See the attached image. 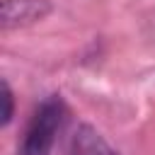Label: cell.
Here are the masks:
<instances>
[{"label": "cell", "mask_w": 155, "mask_h": 155, "mask_svg": "<svg viewBox=\"0 0 155 155\" xmlns=\"http://www.w3.org/2000/svg\"><path fill=\"white\" fill-rule=\"evenodd\" d=\"M70 155H116L109 143L87 124L78 126L70 138Z\"/></svg>", "instance_id": "3957f363"}, {"label": "cell", "mask_w": 155, "mask_h": 155, "mask_svg": "<svg viewBox=\"0 0 155 155\" xmlns=\"http://www.w3.org/2000/svg\"><path fill=\"white\" fill-rule=\"evenodd\" d=\"M0 116H2V126H7L12 119V92H10L7 82H2V114Z\"/></svg>", "instance_id": "277c9868"}, {"label": "cell", "mask_w": 155, "mask_h": 155, "mask_svg": "<svg viewBox=\"0 0 155 155\" xmlns=\"http://www.w3.org/2000/svg\"><path fill=\"white\" fill-rule=\"evenodd\" d=\"M51 12L48 0H2V29H22L41 22Z\"/></svg>", "instance_id": "7a4b0ae2"}, {"label": "cell", "mask_w": 155, "mask_h": 155, "mask_svg": "<svg viewBox=\"0 0 155 155\" xmlns=\"http://www.w3.org/2000/svg\"><path fill=\"white\" fill-rule=\"evenodd\" d=\"M61 119H63L61 102L46 99L36 109V114H34V119L24 133L19 155H51L53 143H56V133L61 128Z\"/></svg>", "instance_id": "6da1fadb"}]
</instances>
